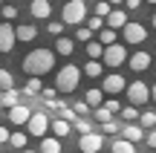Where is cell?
I'll return each instance as SVG.
<instances>
[{
  "instance_id": "6da1fadb",
  "label": "cell",
  "mask_w": 156,
  "mask_h": 153,
  "mask_svg": "<svg viewBox=\"0 0 156 153\" xmlns=\"http://www.w3.org/2000/svg\"><path fill=\"white\" fill-rule=\"evenodd\" d=\"M49 69H55V52L52 49H32L26 58H23V72L29 75H38V78H44Z\"/></svg>"
},
{
  "instance_id": "7a4b0ae2",
  "label": "cell",
  "mask_w": 156,
  "mask_h": 153,
  "mask_svg": "<svg viewBox=\"0 0 156 153\" xmlns=\"http://www.w3.org/2000/svg\"><path fill=\"white\" fill-rule=\"evenodd\" d=\"M81 72H84V67H75V64L61 67V69H58V75H55V90L73 92L75 87H78V81H81Z\"/></svg>"
},
{
  "instance_id": "3957f363",
  "label": "cell",
  "mask_w": 156,
  "mask_h": 153,
  "mask_svg": "<svg viewBox=\"0 0 156 153\" xmlns=\"http://www.w3.org/2000/svg\"><path fill=\"white\" fill-rule=\"evenodd\" d=\"M61 20L69 23V26L84 23L87 20V3H84V0H67V3H64V12H61Z\"/></svg>"
},
{
  "instance_id": "277c9868",
  "label": "cell",
  "mask_w": 156,
  "mask_h": 153,
  "mask_svg": "<svg viewBox=\"0 0 156 153\" xmlns=\"http://www.w3.org/2000/svg\"><path fill=\"white\" fill-rule=\"evenodd\" d=\"M49 127H52V121H49V116H46V110H35L32 119H29V124H26V130H29V136L44 139Z\"/></svg>"
},
{
  "instance_id": "5b68a950",
  "label": "cell",
  "mask_w": 156,
  "mask_h": 153,
  "mask_svg": "<svg viewBox=\"0 0 156 153\" xmlns=\"http://www.w3.org/2000/svg\"><path fill=\"white\" fill-rule=\"evenodd\" d=\"M104 67L107 69H116V67H122L124 61H130V55H127V46H122V43H110L104 49Z\"/></svg>"
},
{
  "instance_id": "8992f818",
  "label": "cell",
  "mask_w": 156,
  "mask_h": 153,
  "mask_svg": "<svg viewBox=\"0 0 156 153\" xmlns=\"http://www.w3.org/2000/svg\"><path fill=\"white\" fill-rule=\"evenodd\" d=\"M127 98H130V104H147L153 98V90L145 84V81H133V84H127Z\"/></svg>"
},
{
  "instance_id": "52a82bcc",
  "label": "cell",
  "mask_w": 156,
  "mask_h": 153,
  "mask_svg": "<svg viewBox=\"0 0 156 153\" xmlns=\"http://www.w3.org/2000/svg\"><path fill=\"white\" fill-rule=\"evenodd\" d=\"M17 40V26L12 23H0V52H12Z\"/></svg>"
},
{
  "instance_id": "ba28073f",
  "label": "cell",
  "mask_w": 156,
  "mask_h": 153,
  "mask_svg": "<svg viewBox=\"0 0 156 153\" xmlns=\"http://www.w3.org/2000/svg\"><path fill=\"white\" fill-rule=\"evenodd\" d=\"M101 90L110 92V96H119V92H127V81H124L119 72H110V75H104V84H101Z\"/></svg>"
},
{
  "instance_id": "9c48e42d",
  "label": "cell",
  "mask_w": 156,
  "mask_h": 153,
  "mask_svg": "<svg viewBox=\"0 0 156 153\" xmlns=\"http://www.w3.org/2000/svg\"><path fill=\"white\" fill-rule=\"evenodd\" d=\"M122 32H124V40H127V43H133V46H139L142 40L147 38V29L142 26V23H127Z\"/></svg>"
},
{
  "instance_id": "30bf717a",
  "label": "cell",
  "mask_w": 156,
  "mask_h": 153,
  "mask_svg": "<svg viewBox=\"0 0 156 153\" xmlns=\"http://www.w3.org/2000/svg\"><path fill=\"white\" fill-rule=\"evenodd\" d=\"M101 144H104V139H101L98 133H84L81 142H78V148H81V153H98Z\"/></svg>"
},
{
  "instance_id": "8fae6325",
  "label": "cell",
  "mask_w": 156,
  "mask_h": 153,
  "mask_svg": "<svg viewBox=\"0 0 156 153\" xmlns=\"http://www.w3.org/2000/svg\"><path fill=\"white\" fill-rule=\"evenodd\" d=\"M32 113H35L32 107H26V104H17V107L9 110V121H12V124H17V127H20V124H29Z\"/></svg>"
},
{
  "instance_id": "7c38bea8",
  "label": "cell",
  "mask_w": 156,
  "mask_h": 153,
  "mask_svg": "<svg viewBox=\"0 0 156 153\" xmlns=\"http://www.w3.org/2000/svg\"><path fill=\"white\" fill-rule=\"evenodd\" d=\"M127 67L133 69V72H145V69L151 67V55H147V52H133L130 61H127Z\"/></svg>"
},
{
  "instance_id": "4fadbf2b",
  "label": "cell",
  "mask_w": 156,
  "mask_h": 153,
  "mask_svg": "<svg viewBox=\"0 0 156 153\" xmlns=\"http://www.w3.org/2000/svg\"><path fill=\"white\" fill-rule=\"evenodd\" d=\"M127 12H124V9H113L110 12V15H107V26H110V29H124V26H127Z\"/></svg>"
},
{
  "instance_id": "5bb4252c",
  "label": "cell",
  "mask_w": 156,
  "mask_h": 153,
  "mask_svg": "<svg viewBox=\"0 0 156 153\" xmlns=\"http://www.w3.org/2000/svg\"><path fill=\"white\" fill-rule=\"evenodd\" d=\"M29 12H32V17H38V20H44V17H49L52 6H49V0H32V6H29Z\"/></svg>"
},
{
  "instance_id": "9a60e30c",
  "label": "cell",
  "mask_w": 156,
  "mask_h": 153,
  "mask_svg": "<svg viewBox=\"0 0 156 153\" xmlns=\"http://www.w3.org/2000/svg\"><path fill=\"white\" fill-rule=\"evenodd\" d=\"M20 104V96H17V90H3V96H0V107L3 110H12Z\"/></svg>"
},
{
  "instance_id": "2e32d148",
  "label": "cell",
  "mask_w": 156,
  "mask_h": 153,
  "mask_svg": "<svg viewBox=\"0 0 156 153\" xmlns=\"http://www.w3.org/2000/svg\"><path fill=\"white\" fill-rule=\"evenodd\" d=\"M84 101H87L93 110H95V107H101V104L107 101V98H104V90H93V87H90V90H87V96H84Z\"/></svg>"
},
{
  "instance_id": "e0dca14e",
  "label": "cell",
  "mask_w": 156,
  "mask_h": 153,
  "mask_svg": "<svg viewBox=\"0 0 156 153\" xmlns=\"http://www.w3.org/2000/svg\"><path fill=\"white\" fill-rule=\"evenodd\" d=\"M23 92H26V96H41V92H44V81H41L38 75H29V81H26V87H23Z\"/></svg>"
},
{
  "instance_id": "ac0fdd59",
  "label": "cell",
  "mask_w": 156,
  "mask_h": 153,
  "mask_svg": "<svg viewBox=\"0 0 156 153\" xmlns=\"http://www.w3.org/2000/svg\"><path fill=\"white\" fill-rule=\"evenodd\" d=\"M104 61H93V58H90L87 64H84V75H90V78H98L101 72H104Z\"/></svg>"
},
{
  "instance_id": "d6986e66",
  "label": "cell",
  "mask_w": 156,
  "mask_h": 153,
  "mask_svg": "<svg viewBox=\"0 0 156 153\" xmlns=\"http://www.w3.org/2000/svg\"><path fill=\"white\" fill-rule=\"evenodd\" d=\"M84 49H87V58H93V61H101V58H104V49H107V46L101 43V40H98V43H95V40H90Z\"/></svg>"
},
{
  "instance_id": "ffe728a7",
  "label": "cell",
  "mask_w": 156,
  "mask_h": 153,
  "mask_svg": "<svg viewBox=\"0 0 156 153\" xmlns=\"http://www.w3.org/2000/svg\"><path fill=\"white\" fill-rule=\"evenodd\" d=\"M122 136L124 139H130V142H139V139H147L145 136V133H142V124H127V127H124V130H122Z\"/></svg>"
},
{
  "instance_id": "44dd1931",
  "label": "cell",
  "mask_w": 156,
  "mask_h": 153,
  "mask_svg": "<svg viewBox=\"0 0 156 153\" xmlns=\"http://www.w3.org/2000/svg\"><path fill=\"white\" fill-rule=\"evenodd\" d=\"M113 153H136V144L130 139H113Z\"/></svg>"
},
{
  "instance_id": "7402d4cb",
  "label": "cell",
  "mask_w": 156,
  "mask_h": 153,
  "mask_svg": "<svg viewBox=\"0 0 156 153\" xmlns=\"http://www.w3.org/2000/svg\"><path fill=\"white\" fill-rule=\"evenodd\" d=\"M35 38H38V29L32 23H20L17 26V40H35Z\"/></svg>"
},
{
  "instance_id": "603a6c76",
  "label": "cell",
  "mask_w": 156,
  "mask_h": 153,
  "mask_svg": "<svg viewBox=\"0 0 156 153\" xmlns=\"http://www.w3.org/2000/svg\"><path fill=\"white\" fill-rule=\"evenodd\" d=\"M41 153H61V142H58V136L55 139H49V136L41 139Z\"/></svg>"
},
{
  "instance_id": "cb8c5ba5",
  "label": "cell",
  "mask_w": 156,
  "mask_h": 153,
  "mask_svg": "<svg viewBox=\"0 0 156 153\" xmlns=\"http://www.w3.org/2000/svg\"><path fill=\"white\" fill-rule=\"evenodd\" d=\"M113 116H116V113H113V110H107L104 104H101V107H95V110H93V119L98 121V124H107V121H113Z\"/></svg>"
},
{
  "instance_id": "d4e9b609",
  "label": "cell",
  "mask_w": 156,
  "mask_h": 153,
  "mask_svg": "<svg viewBox=\"0 0 156 153\" xmlns=\"http://www.w3.org/2000/svg\"><path fill=\"white\" fill-rule=\"evenodd\" d=\"M69 127H73V124H69V119H55V121H52V133H55L58 139H64V136H67V133H69Z\"/></svg>"
},
{
  "instance_id": "484cf974",
  "label": "cell",
  "mask_w": 156,
  "mask_h": 153,
  "mask_svg": "<svg viewBox=\"0 0 156 153\" xmlns=\"http://www.w3.org/2000/svg\"><path fill=\"white\" fill-rule=\"evenodd\" d=\"M55 49H58V55H73L75 43H73V40H69V38H64V35H61V38L55 40Z\"/></svg>"
},
{
  "instance_id": "4316f807",
  "label": "cell",
  "mask_w": 156,
  "mask_h": 153,
  "mask_svg": "<svg viewBox=\"0 0 156 153\" xmlns=\"http://www.w3.org/2000/svg\"><path fill=\"white\" fill-rule=\"evenodd\" d=\"M26 142H29V139H26V133H23V130H17V133H12V148H15V150H26Z\"/></svg>"
},
{
  "instance_id": "83f0119b",
  "label": "cell",
  "mask_w": 156,
  "mask_h": 153,
  "mask_svg": "<svg viewBox=\"0 0 156 153\" xmlns=\"http://www.w3.org/2000/svg\"><path fill=\"white\" fill-rule=\"evenodd\" d=\"M87 26L93 29V32H101V29L107 26V17H101V15H93V17L87 20Z\"/></svg>"
},
{
  "instance_id": "f1b7e54d",
  "label": "cell",
  "mask_w": 156,
  "mask_h": 153,
  "mask_svg": "<svg viewBox=\"0 0 156 153\" xmlns=\"http://www.w3.org/2000/svg\"><path fill=\"white\" fill-rule=\"evenodd\" d=\"M0 87L3 90H15V78H12L9 69H0Z\"/></svg>"
},
{
  "instance_id": "f546056e",
  "label": "cell",
  "mask_w": 156,
  "mask_h": 153,
  "mask_svg": "<svg viewBox=\"0 0 156 153\" xmlns=\"http://www.w3.org/2000/svg\"><path fill=\"white\" fill-rule=\"evenodd\" d=\"M113 9H116V6H113L110 0H98V3H95V15H101V17H107Z\"/></svg>"
},
{
  "instance_id": "4dcf8cb0",
  "label": "cell",
  "mask_w": 156,
  "mask_h": 153,
  "mask_svg": "<svg viewBox=\"0 0 156 153\" xmlns=\"http://www.w3.org/2000/svg\"><path fill=\"white\" fill-rule=\"evenodd\" d=\"M101 43H104V46L116 43V29H110V26H104V29H101Z\"/></svg>"
},
{
  "instance_id": "1f68e13d",
  "label": "cell",
  "mask_w": 156,
  "mask_h": 153,
  "mask_svg": "<svg viewBox=\"0 0 156 153\" xmlns=\"http://www.w3.org/2000/svg\"><path fill=\"white\" fill-rule=\"evenodd\" d=\"M75 38L81 40V43H90V40H93V29H90V26H78Z\"/></svg>"
},
{
  "instance_id": "d6a6232c",
  "label": "cell",
  "mask_w": 156,
  "mask_h": 153,
  "mask_svg": "<svg viewBox=\"0 0 156 153\" xmlns=\"http://www.w3.org/2000/svg\"><path fill=\"white\" fill-rule=\"evenodd\" d=\"M139 124H142V127H151V130H153V127H156V113H151V110H147V113H142Z\"/></svg>"
},
{
  "instance_id": "836d02e7",
  "label": "cell",
  "mask_w": 156,
  "mask_h": 153,
  "mask_svg": "<svg viewBox=\"0 0 156 153\" xmlns=\"http://www.w3.org/2000/svg\"><path fill=\"white\" fill-rule=\"evenodd\" d=\"M73 127H75L78 133H81V136H84V133H93V130H90V119H84V116H81V119H75V121H73Z\"/></svg>"
},
{
  "instance_id": "e575fe53",
  "label": "cell",
  "mask_w": 156,
  "mask_h": 153,
  "mask_svg": "<svg viewBox=\"0 0 156 153\" xmlns=\"http://www.w3.org/2000/svg\"><path fill=\"white\" fill-rule=\"evenodd\" d=\"M122 116H124L127 121H136V119H142V116H139V110H136V104H130V107H124V110H122Z\"/></svg>"
},
{
  "instance_id": "d590c367",
  "label": "cell",
  "mask_w": 156,
  "mask_h": 153,
  "mask_svg": "<svg viewBox=\"0 0 156 153\" xmlns=\"http://www.w3.org/2000/svg\"><path fill=\"white\" fill-rule=\"evenodd\" d=\"M73 110H75L78 116H84V119L90 116V104H87V101H75V104H73Z\"/></svg>"
},
{
  "instance_id": "8d00e7d4",
  "label": "cell",
  "mask_w": 156,
  "mask_h": 153,
  "mask_svg": "<svg viewBox=\"0 0 156 153\" xmlns=\"http://www.w3.org/2000/svg\"><path fill=\"white\" fill-rule=\"evenodd\" d=\"M3 17H6V20H15V17H17V6L6 3V6H3Z\"/></svg>"
},
{
  "instance_id": "74e56055",
  "label": "cell",
  "mask_w": 156,
  "mask_h": 153,
  "mask_svg": "<svg viewBox=\"0 0 156 153\" xmlns=\"http://www.w3.org/2000/svg\"><path fill=\"white\" fill-rule=\"evenodd\" d=\"M104 107H107V110H113V113H122V110H124L122 104H119V98H107V101H104Z\"/></svg>"
},
{
  "instance_id": "f35d334b",
  "label": "cell",
  "mask_w": 156,
  "mask_h": 153,
  "mask_svg": "<svg viewBox=\"0 0 156 153\" xmlns=\"http://www.w3.org/2000/svg\"><path fill=\"white\" fill-rule=\"evenodd\" d=\"M46 32L55 35V38H61V32H64V20H61V23H49V26H46Z\"/></svg>"
},
{
  "instance_id": "ab89813d",
  "label": "cell",
  "mask_w": 156,
  "mask_h": 153,
  "mask_svg": "<svg viewBox=\"0 0 156 153\" xmlns=\"http://www.w3.org/2000/svg\"><path fill=\"white\" fill-rule=\"evenodd\" d=\"M101 130L113 136V133H119V124H116V121H107V124H101Z\"/></svg>"
},
{
  "instance_id": "60d3db41",
  "label": "cell",
  "mask_w": 156,
  "mask_h": 153,
  "mask_svg": "<svg viewBox=\"0 0 156 153\" xmlns=\"http://www.w3.org/2000/svg\"><path fill=\"white\" fill-rule=\"evenodd\" d=\"M0 142H12V133H9V127H0Z\"/></svg>"
},
{
  "instance_id": "b9f144b4",
  "label": "cell",
  "mask_w": 156,
  "mask_h": 153,
  "mask_svg": "<svg viewBox=\"0 0 156 153\" xmlns=\"http://www.w3.org/2000/svg\"><path fill=\"white\" fill-rule=\"evenodd\" d=\"M58 92H61V90H49V87H46V90H44V96H46V101H55V98H58Z\"/></svg>"
},
{
  "instance_id": "7bdbcfd3",
  "label": "cell",
  "mask_w": 156,
  "mask_h": 153,
  "mask_svg": "<svg viewBox=\"0 0 156 153\" xmlns=\"http://www.w3.org/2000/svg\"><path fill=\"white\" fill-rule=\"evenodd\" d=\"M145 142H147V144H151V148H156V127H153V130H151V133H147V139H145Z\"/></svg>"
},
{
  "instance_id": "ee69618b",
  "label": "cell",
  "mask_w": 156,
  "mask_h": 153,
  "mask_svg": "<svg viewBox=\"0 0 156 153\" xmlns=\"http://www.w3.org/2000/svg\"><path fill=\"white\" fill-rule=\"evenodd\" d=\"M139 3H142V0H127L124 6H127V9H139Z\"/></svg>"
},
{
  "instance_id": "f6af8a7d",
  "label": "cell",
  "mask_w": 156,
  "mask_h": 153,
  "mask_svg": "<svg viewBox=\"0 0 156 153\" xmlns=\"http://www.w3.org/2000/svg\"><path fill=\"white\" fill-rule=\"evenodd\" d=\"M110 3H113V6L119 9V6H122V3H127V0H110Z\"/></svg>"
},
{
  "instance_id": "bcb514c9",
  "label": "cell",
  "mask_w": 156,
  "mask_h": 153,
  "mask_svg": "<svg viewBox=\"0 0 156 153\" xmlns=\"http://www.w3.org/2000/svg\"><path fill=\"white\" fill-rule=\"evenodd\" d=\"M151 90H153V101H156V84H153V87H151Z\"/></svg>"
},
{
  "instance_id": "7dc6e473",
  "label": "cell",
  "mask_w": 156,
  "mask_h": 153,
  "mask_svg": "<svg viewBox=\"0 0 156 153\" xmlns=\"http://www.w3.org/2000/svg\"><path fill=\"white\" fill-rule=\"evenodd\" d=\"M153 29H156V12H153Z\"/></svg>"
},
{
  "instance_id": "c3c4849f",
  "label": "cell",
  "mask_w": 156,
  "mask_h": 153,
  "mask_svg": "<svg viewBox=\"0 0 156 153\" xmlns=\"http://www.w3.org/2000/svg\"><path fill=\"white\" fill-rule=\"evenodd\" d=\"M23 153H35V150H29V148H26V150H23Z\"/></svg>"
},
{
  "instance_id": "681fc988",
  "label": "cell",
  "mask_w": 156,
  "mask_h": 153,
  "mask_svg": "<svg viewBox=\"0 0 156 153\" xmlns=\"http://www.w3.org/2000/svg\"><path fill=\"white\" fill-rule=\"evenodd\" d=\"M9 153H23V150H9Z\"/></svg>"
},
{
  "instance_id": "f907efd6",
  "label": "cell",
  "mask_w": 156,
  "mask_h": 153,
  "mask_svg": "<svg viewBox=\"0 0 156 153\" xmlns=\"http://www.w3.org/2000/svg\"><path fill=\"white\" fill-rule=\"evenodd\" d=\"M147 3H156V0H147Z\"/></svg>"
}]
</instances>
